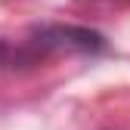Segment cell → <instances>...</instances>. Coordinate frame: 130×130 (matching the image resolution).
Listing matches in <instances>:
<instances>
[{
	"instance_id": "6da1fadb",
	"label": "cell",
	"mask_w": 130,
	"mask_h": 130,
	"mask_svg": "<svg viewBox=\"0 0 130 130\" xmlns=\"http://www.w3.org/2000/svg\"><path fill=\"white\" fill-rule=\"evenodd\" d=\"M34 46L40 53L50 50H71V53H102L105 50V37L93 28H80V25H53V28H40Z\"/></svg>"
},
{
	"instance_id": "7a4b0ae2",
	"label": "cell",
	"mask_w": 130,
	"mask_h": 130,
	"mask_svg": "<svg viewBox=\"0 0 130 130\" xmlns=\"http://www.w3.org/2000/svg\"><path fill=\"white\" fill-rule=\"evenodd\" d=\"M3 62H6V43L0 40V65H3Z\"/></svg>"
}]
</instances>
